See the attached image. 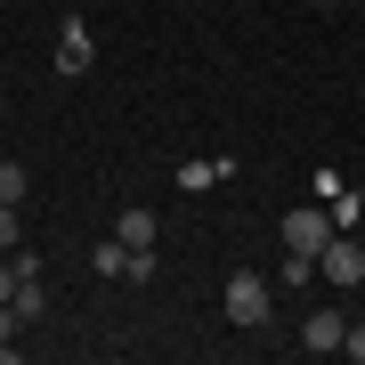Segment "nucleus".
I'll use <instances>...</instances> for the list:
<instances>
[{
	"label": "nucleus",
	"instance_id": "11",
	"mask_svg": "<svg viewBox=\"0 0 365 365\" xmlns=\"http://www.w3.org/2000/svg\"><path fill=\"white\" fill-rule=\"evenodd\" d=\"M0 203H25V163H0Z\"/></svg>",
	"mask_w": 365,
	"mask_h": 365
},
{
	"label": "nucleus",
	"instance_id": "2",
	"mask_svg": "<svg viewBox=\"0 0 365 365\" xmlns=\"http://www.w3.org/2000/svg\"><path fill=\"white\" fill-rule=\"evenodd\" d=\"M317 276H325V284H365V235L357 227H333L325 252H317Z\"/></svg>",
	"mask_w": 365,
	"mask_h": 365
},
{
	"label": "nucleus",
	"instance_id": "8",
	"mask_svg": "<svg viewBox=\"0 0 365 365\" xmlns=\"http://www.w3.org/2000/svg\"><path fill=\"white\" fill-rule=\"evenodd\" d=\"M90 268H98V276H122V284H130V244H122V235H106V244L90 252Z\"/></svg>",
	"mask_w": 365,
	"mask_h": 365
},
{
	"label": "nucleus",
	"instance_id": "10",
	"mask_svg": "<svg viewBox=\"0 0 365 365\" xmlns=\"http://www.w3.org/2000/svg\"><path fill=\"white\" fill-rule=\"evenodd\" d=\"M333 227H365V195H357V187L333 195Z\"/></svg>",
	"mask_w": 365,
	"mask_h": 365
},
{
	"label": "nucleus",
	"instance_id": "3",
	"mask_svg": "<svg viewBox=\"0 0 365 365\" xmlns=\"http://www.w3.org/2000/svg\"><path fill=\"white\" fill-rule=\"evenodd\" d=\"M98 66V33H90V16H66V25H57V73H90Z\"/></svg>",
	"mask_w": 365,
	"mask_h": 365
},
{
	"label": "nucleus",
	"instance_id": "1",
	"mask_svg": "<svg viewBox=\"0 0 365 365\" xmlns=\"http://www.w3.org/2000/svg\"><path fill=\"white\" fill-rule=\"evenodd\" d=\"M220 309H227V325H268V317H276V284L252 276V268H235L227 292H220Z\"/></svg>",
	"mask_w": 365,
	"mask_h": 365
},
{
	"label": "nucleus",
	"instance_id": "6",
	"mask_svg": "<svg viewBox=\"0 0 365 365\" xmlns=\"http://www.w3.org/2000/svg\"><path fill=\"white\" fill-rule=\"evenodd\" d=\"M155 211H146V203H130V211H122V220H114V235H122V244H130V252H155Z\"/></svg>",
	"mask_w": 365,
	"mask_h": 365
},
{
	"label": "nucleus",
	"instance_id": "14",
	"mask_svg": "<svg viewBox=\"0 0 365 365\" xmlns=\"http://www.w3.org/2000/svg\"><path fill=\"white\" fill-rule=\"evenodd\" d=\"M9 292H16V260L0 252V300H9Z\"/></svg>",
	"mask_w": 365,
	"mask_h": 365
},
{
	"label": "nucleus",
	"instance_id": "9",
	"mask_svg": "<svg viewBox=\"0 0 365 365\" xmlns=\"http://www.w3.org/2000/svg\"><path fill=\"white\" fill-rule=\"evenodd\" d=\"M220 179H235V163H179V187H187V195H203V187H220Z\"/></svg>",
	"mask_w": 365,
	"mask_h": 365
},
{
	"label": "nucleus",
	"instance_id": "15",
	"mask_svg": "<svg viewBox=\"0 0 365 365\" xmlns=\"http://www.w3.org/2000/svg\"><path fill=\"white\" fill-rule=\"evenodd\" d=\"M317 9H333V0H317Z\"/></svg>",
	"mask_w": 365,
	"mask_h": 365
},
{
	"label": "nucleus",
	"instance_id": "5",
	"mask_svg": "<svg viewBox=\"0 0 365 365\" xmlns=\"http://www.w3.org/2000/svg\"><path fill=\"white\" fill-rule=\"evenodd\" d=\"M325 235H333V211H284V252H325Z\"/></svg>",
	"mask_w": 365,
	"mask_h": 365
},
{
	"label": "nucleus",
	"instance_id": "16",
	"mask_svg": "<svg viewBox=\"0 0 365 365\" xmlns=\"http://www.w3.org/2000/svg\"><path fill=\"white\" fill-rule=\"evenodd\" d=\"M357 9H365V0H357Z\"/></svg>",
	"mask_w": 365,
	"mask_h": 365
},
{
	"label": "nucleus",
	"instance_id": "12",
	"mask_svg": "<svg viewBox=\"0 0 365 365\" xmlns=\"http://www.w3.org/2000/svg\"><path fill=\"white\" fill-rule=\"evenodd\" d=\"M25 244V227H16V203H0V252H16Z\"/></svg>",
	"mask_w": 365,
	"mask_h": 365
},
{
	"label": "nucleus",
	"instance_id": "4",
	"mask_svg": "<svg viewBox=\"0 0 365 365\" xmlns=\"http://www.w3.org/2000/svg\"><path fill=\"white\" fill-rule=\"evenodd\" d=\"M341 341H349V317H333V309H309V317H300V349H309V357H333Z\"/></svg>",
	"mask_w": 365,
	"mask_h": 365
},
{
	"label": "nucleus",
	"instance_id": "13",
	"mask_svg": "<svg viewBox=\"0 0 365 365\" xmlns=\"http://www.w3.org/2000/svg\"><path fill=\"white\" fill-rule=\"evenodd\" d=\"M341 357H357V365H365V325H349V341H341Z\"/></svg>",
	"mask_w": 365,
	"mask_h": 365
},
{
	"label": "nucleus",
	"instance_id": "7",
	"mask_svg": "<svg viewBox=\"0 0 365 365\" xmlns=\"http://www.w3.org/2000/svg\"><path fill=\"white\" fill-rule=\"evenodd\" d=\"M9 309L25 317V325H33V317H49V284H41V276H16V292H9Z\"/></svg>",
	"mask_w": 365,
	"mask_h": 365
}]
</instances>
